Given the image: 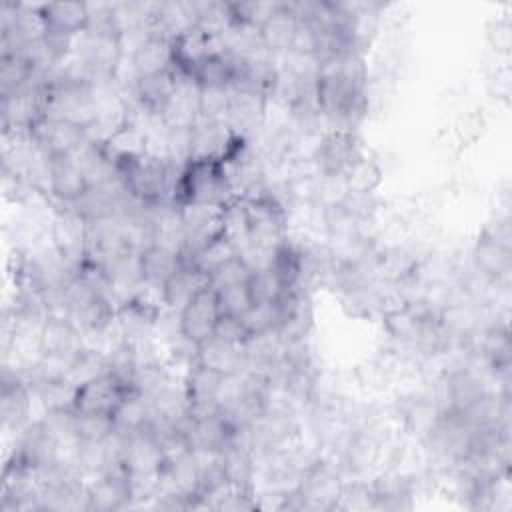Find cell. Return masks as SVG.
<instances>
[{
    "label": "cell",
    "instance_id": "9",
    "mask_svg": "<svg viewBox=\"0 0 512 512\" xmlns=\"http://www.w3.org/2000/svg\"><path fill=\"white\" fill-rule=\"evenodd\" d=\"M218 318H220L218 294H216V290L206 286L180 310L182 334L188 340L202 344L204 340L214 336Z\"/></svg>",
    "mask_w": 512,
    "mask_h": 512
},
{
    "label": "cell",
    "instance_id": "37",
    "mask_svg": "<svg viewBox=\"0 0 512 512\" xmlns=\"http://www.w3.org/2000/svg\"><path fill=\"white\" fill-rule=\"evenodd\" d=\"M78 414V436L80 442H104L114 432L112 414L76 412Z\"/></svg>",
    "mask_w": 512,
    "mask_h": 512
},
{
    "label": "cell",
    "instance_id": "26",
    "mask_svg": "<svg viewBox=\"0 0 512 512\" xmlns=\"http://www.w3.org/2000/svg\"><path fill=\"white\" fill-rule=\"evenodd\" d=\"M40 12L48 28L72 36L82 34L90 22L88 2H44L40 4Z\"/></svg>",
    "mask_w": 512,
    "mask_h": 512
},
{
    "label": "cell",
    "instance_id": "31",
    "mask_svg": "<svg viewBox=\"0 0 512 512\" xmlns=\"http://www.w3.org/2000/svg\"><path fill=\"white\" fill-rule=\"evenodd\" d=\"M236 256H238V244L230 236L220 232L212 240H208L192 258L182 260V262L192 264L194 268H198L200 272H204L208 276L212 270L234 260Z\"/></svg>",
    "mask_w": 512,
    "mask_h": 512
},
{
    "label": "cell",
    "instance_id": "34",
    "mask_svg": "<svg viewBox=\"0 0 512 512\" xmlns=\"http://www.w3.org/2000/svg\"><path fill=\"white\" fill-rule=\"evenodd\" d=\"M284 318V304L282 300L274 304H252L250 310L242 316V322L250 336L270 334L276 332Z\"/></svg>",
    "mask_w": 512,
    "mask_h": 512
},
{
    "label": "cell",
    "instance_id": "3",
    "mask_svg": "<svg viewBox=\"0 0 512 512\" xmlns=\"http://www.w3.org/2000/svg\"><path fill=\"white\" fill-rule=\"evenodd\" d=\"M238 198L228 180L226 168L220 160L192 158L178 176L174 188L176 204H200L224 208Z\"/></svg>",
    "mask_w": 512,
    "mask_h": 512
},
{
    "label": "cell",
    "instance_id": "22",
    "mask_svg": "<svg viewBox=\"0 0 512 512\" xmlns=\"http://www.w3.org/2000/svg\"><path fill=\"white\" fill-rule=\"evenodd\" d=\"M74 158L88 186H106L118 180L116 160L106 144L88 142Z\"/></svg>",
    "mask_w": 512,
    "mask_h": 512
},
{
    "label": "cell",
    "instance_id": "38",
    "mask_svg": "<svg viewBox=\"0 0 512 512\" xmlns=\"http://www.w3.org/2000/svg\"><path fill=\"white\" fill-rule=\"evenodd\" d=\"M216 294H218L220 314H230V316H240L242 318L250 310V306L254 304L246 282L226 286V288L218 290Z\"/></svg>",
    "mask_w": 512,
    "mask_h": 512
},
{
    "label": "cell",
    "instance_id": "39",
    "mask_svg": "<svg viewBox=\"0 0 512 512\" xmlns=\"http://www.w3.org/2000/svg\"><path fill=\"white\" fill-rule=\"evenodd\" d=\"M250 270L246 268V264L236 256L234 260L218 266L216 270H212L208 274V286L212 290H222L226 286H232V284H242V282H248L250 278Z\"/></svg>",
    "mask_w": 512,
    "mask_h": 512
},
{
    "label": "cell",
    "instance_id": "32",
    "mask_svg": "<svg viewBox=\"0 0 512 512\" xmlns=\"http://www.w3.org/2000/svg\"><path fill=\"white\" fill-rule=\"evenodd\" d=\"M344 184L346 192L354 194H370L376 192L380 180H382V170L374 158H370L366 152L344 172Z\"/></svg>",
    "mask_w": 512,
    "mask_h": 512
},
{
    "label": "cell",
    "instance_id": "5",
    "mask_svg": "<svg viewBox=\"0 0 512 512\" xmlns=\"http://www.w3.org/2000/svg\"><path fill=\"white\" fill-rule=\"evenodd\" d=\"M364 154L356 132L326 130L316 140L308 160L316 174L344 176V172Z\"/></svg>",
    "mask_w": 512,
    "mask_h": 512
},
{
    "label": "cell",
    "instance_id": "36",
    "mask_svg": "<svg viewBox=\"0 0 512 512\" xmlns=\"http://www.w3.org/2000/svg\"><path fill=\"white\" fill-rule=\"evenodd\" d=\"M232 98V88H200L198 112L202 120H224Z\"/></svg>",
    "mask_w": 512,
    "mask_h": 512
},
{
    "label": "cell",
    "instance_id": "2",
    "mask_svg": "<svg viewBox=\"0 0 512 512\" xmlns=\"http://www.w3.org/2000/svg\"><path fill=\"white\" fill-rule=\"evenodd\" d=\"M116 160L118 180L140 202L174 200V188L180 176L176 164L152 158L144 152L112 154Z\"/></svg>",
    "mask_w": 512,
    "mask_h": 512
},
{
    "label": "cell",
    "instance_id": "29",
    "mask_svg": "<svg viewBox=\"0 0 512 512\" xmlns=\"http://www.w3.org/2000/svg\"><path fill=\"white\" fill-rule=\"evenodd\" d=\"M32 390L36 404L40 406L42 414L48 410H74L76 400V386L66 378H48L38 382Z\"/></svg>",
    "mask_w": 512,
    "mask_h": 512
},
{
    "label": "cell",
    "instance_id": "10",
    "mask_svg": "<svg viewBox=\"0 0 512 512\" xmlns=\"http://www.w3.org/2000/svg\"><path fill=\"white\" fill-rule=\"evenodd\" d=\"M90 490V510L112 512L130 508L134 496L128 472L124 466L108 468L102 474L88 480Z\"/></svg>",
    "mask_w": 512,
    "mask_h": 512
},
{
    "label": "cell",
    "instance_id": "6",
    "mask_svg": "<svg viewBox=\"0 0 512 512\" xmlns=\"http://www.w3.org/2000/svg\"><path fill=\"white\" fill-rule=\"evenodd\" d=\"M30 138L46 156H76L90 140L86 128L60 118L42 116L30 130Z\"/></svg>",
    "mask_w": 512,
    "mask_h": 512
},
{
    "label": "cell",
    "instance_id": "14",
    "mask_svg": "<svg viewBox=\"0 0 512 512\" xmlns=\"http://www.w3.org/2000/svg\"><path fill=\"white\" fill-rule=\"evenodd\" d=\"M86 346L84 334L66 318L50 316L40 334L42 356L56 358L62 362H72V358Z\"/></svg>",
    "mask_w": 512,
    "mask_h": 512
},
{
    "label": "cell",
    "instance_id": "19",
    "mask_svg": "<svg viewBox=\"0 0 512 512\" xmlns=\"http://www.w3.org/2000/svg\"><path fill=\"white\" fill-rule=\"evenodd\" d=\"M196 362L214 370V372H218V374H222V376L236 374V372H242V370L248 368L244 346L224 342L216 336L198 344Z\"/></svg>",
    "mask_w": 512,
    "mask_h": 512
},
{
    "label": "cell",
    "instance_id": "15",
    "mask_svg": "<svg viewBox=\"0 0 512 512\" xmlns=\"http://www.w3.org/2000/svg\"><path fill=\"white\" fill-rule=\"evenodd\" d=\"M232 426L224 420L220 410L206 414H192L186 426V440L192 452L218 454L232 436Z\"/></svg>",
    "mask_w": 512,
    "mask_h": 512
},
{
    "label": "cell",
    "instance_id": "7",
    "mask_svg": "<svg viewBox=\"0 0 512 512\" xmlns=\"http://www.w3.org/2000/svg\"><path fill=\"white\" fill-rule=\"evenodd\" d=\"M266 110H268L266 96L250 90L232 88V98H230V106L224 122L230 126V130L238 138L246 142H254L264 130Z\"/></svg>",
    "mask_w": 512,
    "mask_h": 512
},
{
    "label": "cell",
    "instance_id": "20",
    "mask_svg": "<svg viewBox=\"0 0 512 512\" xmlns=\"http://www.w3.org/2000/svg\"><path fill=\"white\" fill-rule=\"evenodd\" d=\"M220 50L218 36H212L204 32L198 26L188 28L178 38L172 40V54H174V66L190 72L200 60Z\"/></svg>",
    "mask_w": 512,
    "mask_h": 512
},
{
    "label": "cell",
    "instance_id": "4",
    "mask_svg": "<svg viewBox=\"0 0 512 512\" xmlns=\"http://www.w3.org/2000/svg\"><path fill=\"white\" fill-rule=\"evenodd\" d=\"M246 214V244L278 248L288 238V210L268 194L242 198Z\"/></svg>",
    "mask_w": 512,
    "mask_h": 512
},
{
    "label": "cell",
    "instance_id": "35",
    "mask_svg": "<svg viewBox=\"0 0 512 512\" xmlns=\"http://www.w3.org/2000/svg\"><path fill=\"white\" fill-rule=\"evenodd\" d=\"M40 420L50 430V434L58 440L60 448L80 444L76 410H48L40 416Z\"/></svg>",
    "mask_w": 512,
    "mask_h": 512
},
{
    "label": "cell",
    "instance_id": "17",
    "mask_svg": "<svg viewBox=\"0 0 512 512\" xmlns=\"http://www.w3.org/2000/svg\"><path fill=\"white\" fill-rule=\"evenodd\" d=\"M86 188L88 184L74 156L50 158V202L56 208L74 202Z\"/></svg>",
    "mask_w": 512,
    "mask_h": 512
},
{
    "label": "cell",
    "instance_id": "16",
    "mask_svg": "<svg viewBox=\"0 0 512 512\" xmlns=\"http://www.w3.org/2000/svg\"><path fill=\"white\" fill-rule=\"evenodd\" d=\"M470 268L482 278L508 282L512 270V248L482 232L470 250Z\"/></svg>",
    "mask_w": 512,
    "mask_h": 512
},
{
    "label": "cell",
    "instance_id": "21",
    "mask_svg": "<svg viewBox=\"0 0 512 512\" xmlns=\"http://www.w3.org/2000/svg\"><path fill=\"white\" fill-rule=\"evenodd\" d=\"M138 262L144 284L162 290V286L182 266V256L162 244H150L138 252Z\"/></svg>",
    "mask_w": 512,
    "mask_h": 512
},
{
    "label": "cell",
    "instance_id": "13",
    "mask_svg": "<svg viewBox=\"0 0 512 512\" xmlns=\"http://www.w3.org/2000/svg\"><path fill=\"white\" fill-rule=\"evenodd\" d=\"M128 392L130 390L116 376L104 374L96 380H90L78 386L74 410L94 412V414H112Z\"/></svg>",
    "mask_w": 512,
    "mask_h": 512
},
{
    "label": "cell",
    "instance_id": "25",
    "mask_svg": "<svg viewBox=\"0 0 512 512\" xmlns=\"http://www.w3.org/2000/svg\"><path fill=\"white\" fill-rule=\"evenodd\" d=\"M174 90H176V74L172 68L162 74L140 78L134 90V100L148 112L162 118L164 110L168 108L174 96Z\"/></svg>",
    "mask_w": 512,
    "mask_h": 512
},
{
    "label": "cell",
    "instance_id": "12",
    "mask_svg": "<svg viewBox=\"0 0 512 512\" xmlns=\"http://www.w3.org/2000/svg\"><path fill=\"white\" fill-rule=\"evenodd\" d=\"M238 138L224 120H198L192 128V158H212L224 162L236 144Z\"/></svg>",
    "mask_w": 512,
    "mask_h": 512
},
{
    "label": "cell",
    "instance_id": "28",
    "mask_svg": "<svg viewBox=\"0 0 512 512\" xmlns=\"http://www.w3.org/2000/svg\"><path fill=\"white\" fill-rule=\"evenodd\" d=\"M134 68L140 78L162 74L174 68V54H172V42L162 36H152L134 56H132Z\"/></svg>",
    "mask_w": 512,
    "mask_h": 512
},
{
    "label": "cell",
    "instance_id": "30",
    "mask_svg": "<svg viewBox=\"0 0 512 512\" xmlns=\"http://www.w3.org/2000/svg\"><path fill=\"white\" fill-rule=\"evenodd\" d=\"M104 374H110L108 354L94 346H84L70 362L66 378L78 388L90 380H96Z\"/></svg>",
    "mask_w": 512,
    "mask_h": 512
},
{
    "label": "cell",
    "instance_id": "27",
    "mask_svg": "<svg viewBox=\"0 0 512 512\" xmlns=\"http://www.w3.org/2000/svg\"><path fill=\"white\" fill-rule=\"evenodd\" d=\"M188 74L200 88H232L236 76V58L218 50L200 60Z\"/></svg>",
    "mask_w": 512,
    "mask_h": 512
},
{
    "label": "cell",
    "instance_id": "23",
    "mask_svg": "<svg viewBox=\"0 0 512 512\" xmlns=\"http://www.w3.org/2000/svg\"><path fill=\"white\" fill-rule=\"evenodd\" d=\"M206 286L208 276L194 268L192 264L182 262L174 276L162 286V302L166 308L180 312Z\"/></svg>",
    "mask_w": 512,
    "mask_h": 512
},
{
    "label": "cell",
    "instance_id": "1",
    "mask_svg": "<svg viewBox=\"0 0 512 512\" xmlns=\"http://www.w3.org/2000/svg\"><path fill=\"white\" fill-rule=\"evenodd\" d=\"M368 82V68L360 52L320 62L316 104L328 130L356 132V126L368 114Z\"/></svg>",
    "mask_w": 512,
    "mask_h": 512
},
{
    "label": "cell",
    "instance_id": "40",
    "mask_svg": "<svg viewBox=\"0 0 512 512\" xmlns=\"http://www.w3.org/2000/svg\"><path fill=\"white\" fill-rule=\"evenodd\" d=\"M214 336L224 340V342L238 344V346H244L246 340L250 338L242 318L240 316H230V314H220V318L216 322V328H214Z\"/></svg>",
    "mask_w": 512,
    "mask_h": 512
},
{
    "label": "cell",
    "instance_id": "8",
    "mask_svg": "<svg viewBox=\"0 0 512 512\" xmlns=\"http://www.w3.org/2000/svg\"><path fill=\"white\" fill-rule=\"evenodd\" d=\"M50 240L64 260L76 270L86 262L88 222L70 208H56V216L50 230Z\"/></svg>",
    "mask_w": 512,
    "mask_h": 512
},
{
    "label": "cell",
    "instance_id": "24",
    "mask_svg": "<svg viewBox=\"0 0 512 512\" xmlns=\"http://www.w3.org/2000/svg\"><path fill=\"white\" fill-rule=\"evenodd\" d=\"M112 420H114V430L128 436L146 430L154 420V408L150 398L142 392L130 390L112 412Z\"/></svg>",
    "mask_w": 512,
    "mask_h": 512
},
{
    "label": "cell",
    "instance_id": "33",
    "mask_svg": "<svg viewBox=\"0 0 512 512\" xmlns=\"http://www.w3.org/2000/svg\"><path fill=\"white\" fill-rule=\"evenodd\" d=\"M246 284H248L254 304H274V302L282 300L284 294L290 290L272 268L252 272Z\"/></svg>",
    "mask_w": 512,
    "mask_h": 512
},
{
    "label": "cell",
    "instance_id": "18",
    "mask_svg": "<svg viewBox=\"0 0 512 512\" xmlns=\"http://www.w3.org/2000/svg\"><path fill=\"white\" fill-rule=\"evenodd\" d=\"M220 382H222V374L198 362L184 372V386H186L192 414H206V412L218 410L216 394H218Z\"/></svg>",
    "mask_w": 512,
    "mask_h": 512
},
{
    "label": "cell",
    "instance_id": "11",
    "mask_svg": "<svg viewBox=\"0 0 512 512\" xmlns=\"http://www.w3.org/2000/svg\"><path fill=\"white\" fill-rule=\"evenodd\" d=\"M298 30H300V18L294 14L288 2H276L272 12L258 26L262 46L272 56L290 52L294 48Z\"/></svg>",
    "mask_w": 512,
    "mask_h": 512
}]
</instances>
